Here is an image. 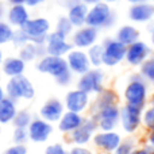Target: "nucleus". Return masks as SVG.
Instances as JSON below:
<instances>
[{
	"mask_svg": "<svg viewBox=\"0 0 154 154\" xmlns=\"http://www.w3.org/2000/svg\"><path fill=\"white\" fill-rule=\"evenodd\" d=\"M152 2H153V3H154V0H152Z\"/></svg>",
	"mask_w": 154,
	"mask_h": 154,
	"instance_id": "4d7b16f0",
	"label": "nucleus"
},
{
	"mask_svg": "<svg viewBox=\"0 0 154 154\" xmlns=\"http://www.w3.org/2000/svg\"><path fill=\"white\" fill-rule=\"evenodd\" d=\"M5 19H7V22L12 27L22 29L31 18H30V12L27 10V5L20 4V5H11L10 10L7 11Z\"/></svg>",
	"mask_w": 154,
	"mask_h": 154,
	"instance_id": "412c9836",
	"label": "nucleus"
},
{
	"mask_svg": "<svg viewBox=\"0 0 154 154\" xmlns=\"http://www.w3.org/2000/svg\"><path fill=\"white\" fill-rule=\"evenodd\" d=\"M135 147H137L135 139H133V138L123 139L122 143H120L119 147L115 150L114 154H131L134 152V149H135Z\"/></svg>",
	"mask_w": 154,
	"mask_h": 154,
	"instance_id": "f704fd0d",
	"label": "nucleus"
},
{
	"mask_svg": "<svg viewBox=\"0 0 154 154\" xmlns=\"http://www.w3.org/2000/svg\"><path fill=\"white\" fill-rule=\"evenodd\" d=\"M139 73H141V75L143 76V79L154 88V57L153 56L150 57V58H147L146 61L139 66Z\"/></svg>",
	"mask_w": 154,
	"mask_h": 154,
	"instance_id": "c756f323",
	"label": "nucleus"
},
{
	"mask_svg": "<svg viewBox=\"0 0 154 154\" xmlns=\"http://www.w3.org/2000/svg\"><path fill=\"white\" fill-rule=\"evenodd\" d=\"M143 109L138 107L125 104L120 107V127L126 134H135L142 127Z\"/></svg>",
	"mask_w": 154,
	"mask_h": 154,
	"instance_id": "6e6552de",
	"label": "nucleus"
},
{
	"mask_svg": "<svg viewBox=\"0 0 154 154\" xmlns=\"http://www.w3.org/2000/svg\"><path fill=\"white\" fill-rule=\"evenodd\" d=\"M101 45H103L104 49L103 65H106L108 68H114L126 60L127 46L119 42L116 38H106Z\"/></svg>",
	"mask_w": 154,
	"mask_h": 154,
	"instance_id": "39448f33",
	"label": "nucleus"
},
{
	"mask_svg": "<svg viewBox=\"0 0 154 154\" xmlns=\"http://www.w3.org/2000/svg\"><path fill=\"white\" fill-rule=\"evenodd\" d=\"M88 57H89V61L92 68H100L103 65V57H104V49L101 43H96L92 48H89L87 50Z\"/></svg>",
	"mask_w": 154,
	"mask_h": 154,
	"instance_id": "cd10ccee",
	"label": "nucleus"
},
{
	"mask_svg": "<svg viewBox=\"0 0 154 154\" xmlns=\"http://www.w3.org/2000/svg\"><path fill=\"white\" fill-rule=\"evenodd\" d=\"M65 111H66L65 104L60 99L51 97L49 100H46L43 103V106L41 107L39 115L42 119L48 120L50 123H58L60 119L62 118V115L65 114Z\"/></svg>",
	"mask_w": 154,
	"mask_h": 154,
	"instance_id": "a211bd4d",
	"label": "nucleus"
},
{
	"mask_svg": "<svg viewBox=\"0 0 154 154\" xmlns=\"http://www.w3.org/2000/svg\"><path fill=\"white\" fill-rule=\"evenodd\" d=\"M73 24L72 22L69 20V18L68 16H61V18H58V20H57L56 23V31L61 32L62 35H65V37H69L70 34H73Z\"/></svg>",
	"mask_w": 154,
	"mask_h": 154,
	"instance_id": "2f4dec72",
	"label": "nucleus"
},
{
	"mask_svg": "<svg viewBox=\"0 0 154 154\" xmlns=\"http://www.w3.org/2000/svg\"><path fill=\"white\" fill-rule=\"evenodd\" d=\"M123 99L126 104L142 109L146 108L149 100V82L143 79L141 73H134L130 76L127 85L123 91Z\"/></svg>",
	"mask_w": 154,
	"mask_h": 154,
	"instance_id": "f257e3e1",
	"label": "nucleus"
},
{
	"mask_svg": "<svg viewBox=\"0 0 154 154\" xmlns=\"http://www.w3.org/2000/svg\"><path fill=\"white\" fill-rule=\"evenodd\" d=\"M150 57H152V48L146 42L139 39L138 42L127 46V53H126L125 61L131 66H141Z\"/></svg>",
	"mask_w": 154,
	"mask_h": 154,
	"instance_id": "dca6fc26",
	"label": "nucleus"
},
{
	"mask_svg": "<svg viewBox=\"0 0 154 154\" xmlns=\"http://www.w3.org/2000/svg\"><path fill=\"white\" fill-rule=\"evenodd\" d=\"M7 16V11H5V7L3 3H0V20H3V18Z\"/></svg>",
	"mask_w": 154,
	"mask_h": 154,
	"instance_id": "a18cd8bd",
	"label": "nucleus"
},
{
	"mask_svg": "<svg viewBox=\"0 0 154 154\" xmlns=\"http://www.w3.org/2000/svg\"><path fill=\"white\" fill-rule=\"evenodd\" d=\"M22 29L30 37V42L35 43V45H46L48 35L51 32L50 22L46 18H42V16L31 18Z\"/></svg>",
	"mask_w": 154,
	"mask_h": 154,
	"instance_id": "423d86ee",
	"label": "nucleus"
},
{
	"mask_svg": "<svg viewBox=\"0 0 154 154\" xmlns=\"http://www.w3.org/2000/svg\"><path fill=\"white\" fill-rule=\"evenodd\" d=\"M115 38H116L119 42H122L123 45L130 46L139 41V38H141V31H139L134 24H123L116 31V37Z\"/></svg>",
	"mask_w": 154,
	"mask_h": 154,
	"instance_id": "a878e982",
	"label": "nucleus"
},
{
	"mask_svg": "<svg viewBox=\"0 0 154 154\" xmlns=\"http://www.w3.org/2000/svg\"><path fill=\"white\" fill-rule=\"evenodd\" d=\"M18 114L16 101L10 97H5L0 101V125L12 123Z\"/></svg>",
	"mask_w": 154,
	"mask_h": 154,
	"instance_id": "bb28decb",
	"label": "nucleus"
},
{
	"mask_svg": "<svg viewBox=\"0 0 154 154\" xmlns=\"http://www.w3.org/2000/svg\"><path fill=\"white\" fill-rule=\"evenodd\" d=\"M45 2H48V0H26V5L27 7H37L38 4Z\"/></svg>",
	"mask_w": 154,
	"mask_h": 154,
	"instance_id": "37998d69",
	"label": "nucleus"
},
{
	"mask_svg": "<svg viewBox=\"0 0 154 154\" xmlns=\"http://www.w3.org/2000/svg\"><path fill=\"white\" fill-rule=\"evenodd\" d=\"M29 135L30 141L35 142V143H43L46 142L50 135L53 134V123L48 122V120L42 119V118H34L31 125L29 126Z\"/></svg>",
	"mask_w": 154,
	"mask_h": 154,
	"instance_id": "f3484780",
	"label": "nucleus"
},
{
	"mask_svg": "<svg viewBox=\"0 0 154 154\" xmlns=\"http://www.w3.org/2000/svg\"><path fill=\"white\" fill-rule=\"evenodd\" d=\"M45 154H69V150L65 149V146L61 143H53L45 149Z\"/></svg>",
	"mask_w": 154,
	"mask_h": 154,
	"instance_id": "e433bc0d",
	"label": "nucleus"
},
{
	"mask_svg": "<svg viewBox=\"0 0 154 154\" xmlns=\"http://www.w3.org/2000/svg\"><path fill=\"white\" fill-rule=\"evenodd\" d=\"M149 101H150V104H152V106H154V93H153V95H152V96H150Z\"/></svg>",
	"mask_w": 154,
	"mask_h": 154,
	"instance_id": "603ef678",
	"label": "nucleus"
},
{
	"mask_svg": "<svg viewBox=\"0 0 154 154\" xmlns=\"http://www.w3.org/2000/svg\"><path fill=\"white\" fill-rule=\"evenodd\" d=\"M142 126H143L147 131L154 130V106H152V104L143 109V115H142Z\"/></svg>",
	"mask_w": 154,
	"mask_h": 154,
	"instance_id": "473e14b6",
	"label": "nucleus"
},
{
	"mask_svg": "<svg viewBox=\"0 0 154 154\" xmlns=\"http://www.w3.org/2000/svg\"><path fill=\"white\" fill-rule=\"evenodd\" d=\"M32 119H34V118H32L30 111H27V109H19L15 119H14V122H12V125L15 128H29Z\"/></svg>",
	"mask_w": 154,
	"mask_h": 154,
	"instance_id": "c85d7f7f",
	"label": "nucleus"
},
{
	"mask_svg": "<svg viewBox=\"0 0 154 154\" xmlns=\"http://www.w3.org/2000/svg\"><path fill=\"white\" fill-rule=\"evenodd\" d=\"M81 2H82V3H85L87 5H89V7H92V5L99 4V3L104 2V0H81Z\"/></svg>",
	"mask_w": 154,
	"mask_h": 154,
	"instance_id": "c03bdc74",
	"label": "nucleus"
},
{
	"mask_svg": "<svg viewBox=\"0 0 154 154\" xmlns=\"http://www.w3.org/2000/svg\"><path fill=\"white\" fill-rule=\"evenodd\" d=\"M88 11H89V5H87L85 3L79 2L76 4L70 5L68 8V18L72 22V24L79 29L87 24V16H88Z\"/></svg>",
	"mask_w": 154,
	"mask_h": 154,
	"instance_id": "5701e85b",
	"label": "nucleus"
},
{
	"mask_svg": "<svg viewBox=\"0 0 154 154\" xmlns=\"http://www.w3.org/2000/svg\"><path fill=\"white\" fill-rule=\"evenodd\" d=\"M37 70L43 75H49L54 79H58L64 73L69 72V66L65 57H56V56H49L46 54L45 57L39 58L37 61Z\"/></svg>",
	"mask_w": 154,
	"mask_h": 154,
	"instance_id": "0eeeda50",
	"label": "nucleus"
},
{
	"mask_svg": "<svg viewBox=\"0 0 154 154\" xmlns=\"http://www.w3.org/2000/svg\"><path fill=\"white\" fill-rule=\"evenodd\" d=\"M12 43L16 48H23L24 45L30 43V37L27 35V32L23 29H16L14 31V37H12Z\"/></svg>",
	"mask_w": 154,
	"mask_h": 154,
	"instance_id": "72a5a7b5",
	"label": "nucleus"
},
{
	"mask_svg": "<svg viewBox=\"0 0 154 154\" xmlns=\"http://www.w3.org/2000/svg\"><path fill=\"white\" fill-rule=\"evenodd\" d=\"M85 118L82 116L79 112H73V111H65V114L62 115V118L60 119L58 125V130L62 134H72L75 130L80 127L82 125Z\"/></svg>",
	"mask_w": 154,
	"mask_h": 154,
	"instance_id": "4be33fe9",
	"label": "nucleus"
},
{
	"mask_svg": "<svg viewBox=\"0 0 154 154\" xmlns=\"http://www.w3.org/2000/svg\"><path fill=\"white\" fill-rule=\"evenodd\" d=\"M14 27L11 26L8 22L0 20V46L5 45V43L12 42V37H14Z\"/></svg>",
	"mask_w": 154,
	"mask_h": 154,
	"instance_id": "7c9ffc66",
	"label": "nucleus"
},
{
	"mask_svg": "<svg viewBox=\"0 0 154 154\" xmlns=\"http://www.w3.org/2000/svg\"><path fill=\"white\" fill-rule=\"evenodd\" d=\"M48 54L45 45H35V43L30 42L24 45L23 48L19 49V57L23 60L24 62H31L34 60H39Z\"/></svg>",
	"mask_w": 154,
	"mask_h": 154,
	"instance_id": "393cba45",
	"label": "nucleus"
},
{
	"mask_svg": "<svg viewBox=\"0 0 154 154\" xmlns=\"http://www.w3.org/2000/svg\"><path fill=\"white\" fill-rule=\"evenodd\" d=\"M99 131L97 122L93 116H88L84 119L82 125L72 134H69V142L75 146H85L92 142L93 135Z\"/></svg>",
	"mask_w": 154,
	"mask_h": 154,
	"instance_id": "1a4fd4ad",
	"label": "nucleus"
},
{
	"mask_svg": "<svg viewBox=\"0 0 154 154\" xmlns=\"http://www.w3.org/2000/svg\"><path fill=\"white\" fill-rule=\"evenodd\" d=\"M146 143L152 145V146L154 147V130L147 131V134H146Z\"/></svg>",
	"mask_w": 154,
	"mask_h": 154,
	"instance_id": "79ce46f5",
	"label": "nucleus"
},
{
	"mask_svg": "<svg viewBox=\"0 0 154 154\" xmlns=\"http://www.w3.org/2000/svg\"><path fill=\"white\" fill-rule=\"evenodd\" d=\"M104 154H109V153H104Z\"/></svg>",
	"mask_w": 154,
	"mask_h": 154,
	"instance_id": "5fc2aeb1",
	"label": "nucleus"
},
{
	"mask_svg": "<svg viewBox=\"0 0 154 154\" xmlns=\"http://www.w3.org/2000/svg\"><path fill=\"white\" fill-rule=\"evenodd\" d=\"M3 154H27V147L24 145H12L5 149Z\"/></svg>",
	"mask_w": 154,
	"mask_h": 154,
	"instance_id": "4c0bfd02",
	"label": "nucleus"
},
{
	"mask_svg": "<svg viewBox=\"0 0 154 154\" xmlns=\"http://www.w3.org/2000/svg\"><path fill=\"white\" fill-rule=\"evenodd\" d=\"M116 22V15L109 7L108 3L101 2L89 7L87 16V26H91L96 30L111 29Z\"/></svg>",
	"mask_w": 154,
	"mask_h": 154,
	"instance_id": "f03ea898",
	"label": "nucleus"
},
{
	"mask_svg": "<svg viewBox=\"0 0 154 154\" xmlns=\"http://www.w3.org/2000/svg\"><path fill=\"white\" fill-rule=\"evenodd\" d=\"M64 104H65L66 111H73V112L82 114V112L87 111L91 107V97L84 91L76 88L73 91H69L65 95Z\"/></svg>",
	"mask_w": 154,
	"mask_h": 154,
	"instance_id": "2eb2a0df",
	"label": "nucleus"
},
{
	"mask_svg": "<svg viewBox=\"0 0 154 154\" xmlns=\"http://www.w3.org/2000/svg\"><path fill=\"white\" fill-rule=\"evenodd\" d=\"M131 154H154V147L149 143H145L142 146H137Z\"/></svg>",
	"mask_w": 154,
	"mask_h": 154,
	"instance_id": "58836bf2",
	"label": "nucleus"
},
{
	"mask_svg": "<svg viewBox=\"0 0 154 154\" xmlns=\"http://www.w3.org/2000/svg\"><path fill=\"white\" fill-rule=\"evenodd\" d=\"M99 38V30L93 29L91 26H82L75 30V32L72 34L70 42H72L75 49H81V50H88L89 48H92L93 45L97 43Z\"/></svg>",
	"mask_w": 154,
	"mask_h": 154,
	"instance_id": "f8f14e48",
	"label": "nucleus"
},
{
	"mask_svg": "<svg viewBox=\"0 0 154 154\" xmlns=\"http://www.w3.org/2000/svg\"><path fill=\"white\" fill-rule=\"evenodd\" d=\"M24 70H26V62L19 56L18 57H7L2 66V72L4 73L8 79L23 76Z\"/></svg>",
	"mask_w": 154,
	"mask_h": 154,
	"instance_id": "b1692460",
	"label": "nucleus"
},
{
	"mask_svg": "<svg viewBox=\"0 0 154 154\" xmlns=\"http://www.w3.org/2000/svg\"><path fill=\"white\" fill-rule=\"evenodd\" d=\"M72 75H73V73L69 70V72L64 73L62 76H60L56 81L58 82V85H61V87H68V85L72 82Z\"/></svg>",
	"mask_w": 154,
	"mask_h": 154,
	"instance_id": "ea45409f",
	"label": "nucleus"
},
{
	"mask_svg": "<svg viewBox=\"0 0 154 154\" xmlns=\"http://www.w3.org/2000/svg\"><path fill=\"white\" fill-rule=\"evenodd\" d=\"M130 4H139V3H146V2H150V0H127Z\"/></svg>",
	"mask_w": 154,
	"mask_h": 154,
	"instance_id": "09e8293b",
	"label": "nucleus"
},
{
	"mask_svg": "<svg viewBox=\"0 0 154 154\" xmlns=\"http://www.w3.org/2000/svg\"><path fill=\"white\" fill-rule=\"evenodd\" d=\"M0 133H2V128H0Z\"/></svg>",
	"mask_w": 154,
	"mask_h": 154,
	"instance_id": "6e6d98bb",
	"label": "nucleus"
},
{
	"mask_svg": "<svg viewBox=\"0 0 154 154\" xmlns=\"http://www.w3.org/2000/svg\"><path fill=\"white\" fill-rule=\"evenodd\" d=\"M4 54H3V50L0 49V69H2V66H3V62H4Z\"/></svg>",
	"mask_w": 154,
	"mask_h": 154,
	"instance_id": "8fccbe9b",
	"label": "nucleus"
},
{
	"mask_svg": "<svg viewBox=\"0 0 154 154\" xmlns=\"http://www.w3.org/2000/svg\"><path fill=\"white\" fill-rule=\"evenodd\" d=\"M5 93H7V97L15 101L31 100L35 96V88L30 79L23 75L8 80V82L5 84Z\"/></svg>",
	"mask_w": 154,
	"mask_h": 154,
	"instance_id": "7ed1b4c3",
	"label": "nucleus"
},
{
	"mask_svg": "<svg viewBox=\"0 0 154 154\" xmlns=\"http://www.w3.org/2000/svg\"><path fill=\"white\" fill-rule=\"evenodd\" d=\"M104 2L108 3V4H109V3H115V2H118V0H104Z\"/></svg>",
	"mask_w": 154,
	"mask_h": 154,
	"instance_id": "864d4df0",
	"label": "nucleus"
},
{
	"mask_svg": "<svg viewBox=\"0 0 154 154\" xmlns=\"http://www.w3.org/2000/svg\"><path fill=\"white\" fill-rule=\"evenodd\" d=\"M45 46L49 56H56V57H66L75 49L72 42L68 41V37L62 35L61 32L56 31V30L48 35Z\"/></svg>",
	"mask_w": 154,
	"mask_h": 154,
	"instance_id": "9b49d317",
	"label": "nucleus"
},
{
	"mask_svg": "<svg viewBox=\"0 0 154 154\" xmlns=\"http://www.w3.org/2000/svg\"><path fill=\"white\" fill-rule=\"evenodd\" d=\"M104 80H106V75L103 70L100 68H92L89 72L79 77L77 88L84 91L88 95H99L106 89Z\"/></svg>",
	"mask_w": 154,
	"mask_h": 154,
	"instance_id": "20e7f679",
	"label": "nucleus"
},
{
	"mask_svg": "<svg viewBox=\"0 0 154 154\" xmlns=\"http://www.w3.org/2000/svg\"><path fill=\"white\" fill-rule=\"evenodd\" d=\"M69 154H93V153L85 146H73L69 150Z\"/></svg>",
	"mask_w": 154,
	"mask_h": 154,
	"instance_id": "a19ab883",
	"label": "nucleus"
},
{
	"mask_svg": "<svg viewBox=\"0 0 154 154\" xmlns=\"http://www.w3.org/2000/svg\"><path fill=\"white\" fill-rule=\"evenodd\" d=\"M66 62L69 70L73 75L77 76H82L87 72H89L92 69V65H91L89 57H88L87 50H81V49H73L66 57Z\"/></svg>",
	"mask_w": 154,
	"mask_h": 154,
	"instance_id": "4468645a",
	"label": "nucleus"
},
{
	"mask_svg": "<svg viewBox=\"0 0 154 154\" xmlns=\"http://www.w3.org/2000/svg\"><path fill=\"white\" fill-rule=\"evenodd\" d=\"M118 103H119V95L116 93V91L112 88H106L103 92L96 95L95 100L91 103V115L107 107L116 106Z\"/></svg>",
	"mask_w": 154,
	"mask_h": 154,
	"instance_id": "aec40b11",
	"label": "nucleus"
},
{
	"mask_svg": "<svg viewBox=\"0 0 154 154\" xmlns=\"http://www.w3.org/2000/svg\"><path fill=\"white\" fill-rule=\"evenodd\" d=\"M122 135L118 131H97L93 135V145L103 153L114 154L122 143Z\"/></svg>",
	"mask_w": 154,
	"mask_h": 154,
	"instance_id": "ddd939ff",
	"label": "nucleus"
},
{
	"mask_svg": "<svg viewBox=\"0 0 154 154\" xmlns=\"http://www.w3.org/2000/svg\"><path fill=\"white\" fill-rule=\"evenodd\" d=\"M128 19L134 23L147 24L154 20V3L146 2L139 4H131L128 8Z\"/></svg>",
	"mask_w": 154,
	"mask_h": 154,
	"instance_id": "6ab92c4d",
	"label": "nucleus"
},
{
	"mask_svg": "<svg viewBox=\"0 0 154 154\" xmlns=\"http://www.w3.org/2000/svg\"><path fill=\"white\" fill-rule=\"evenodd\" d=\"M11 5H20V4H26V0H7Z\"/></svg>",
	"mask_w": 154,
	"mask_h": 154,
	"instance_id": "49530a36",
	"label": "nucleus"
},
{
	"mask_svg": "<svg viewBox=\"0 0 154 154\" xmlns=\"http://www.w3.org/2000/svg\"><path fill=\"white\" fill-rule=\"evenodd\" d=\"M7 97V93H5V88L3 87L2 84H0V101L3 100V99Z\"/></svg>",
	"mask_w": 154,
	"mask_h": 154,
	"instance_id": "de8ad7c7",
	"label": "nucleus"
},
{
	"mask_svg": "<svg viewBox=\"0 0 154 154\" xmlns=\"http://www.w3.org/2000/svg\"><path fill=\"white\" fill-rule=\"evenodd\" d=\"M12 139L15 145H24L30 139L29 130L27 128H15L12 134Z\"/></svg>",
	"mask_w": 154,
	"mask_h": 154,
	"instance_id": "c9c22d12",
	"label": "nucleus"
},
{
	"mask_svg": "<svg viewBox=\"0 0 154 154\" xmlns=\"http://www.w3.org/2000/svg\"><path fill=\"white\" fill-rule=\"evenodd\" d=\"M96 119L99 131H115L118 125H120V107L111 106L91 115Z\"/></svg>",
	"mask_w": 154,
	"mask_h": 154,
	"instance_id": "9d476101",
	"label": "nucleus"
},
{
	"mask_svg": "<svg viewBox=\"0 0 154 154\" xmlns=\"http://www.w3.org/2000/svg\"><path fill=\"white\" fill-rule=\"evenodd\" d=\"M150 42H152V45L154 46V30L150 32Z\"/></svg>",
	"mask_w": 154,
	"mask_h": 154,
	"instance_id": "3c124183",
	"label": "nucleus"
}]
</instances>
